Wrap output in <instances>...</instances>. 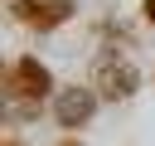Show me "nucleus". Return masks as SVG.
<instances>
[{"instance_id": "obj_1", "label": "nucleus", "mask_w": 155, "mask_h": 146, "mask_svg": "<svg viewBox=\"0 0 155 146\" xmlns=\"http://www.w3.org/2000/svg\"><path fill=\"white\" fill-rule=\"evenodd\" d=\"M5 88H10V97H19V102H39V97L53 88V78H48V68H44L39 58H15Z\"/></svg>"}, {"instance_id": "obj_2", "label": "nucleus", "mask_w": 155, "mask_h": 146, "mask_svg": "<svg viewBox=\"0 0 155 146\" xmlns=\"http://www.w3.org/2000/svg\"><path fill=\"white\" fill-rule=\"evenodd\" d=\"M15 15L24 19V24H39V29H53V24H63L68 15H73V5L68 0H15Z\"/></svg>"}, {"instance_id": "obj_3", "label": "nucleus", "mask_w": 155, "mask_h": 146, "mask_svg": "<svg viewBox=\"0 0 155 146\" xmlns=\"http://www.w3.org/2000/svg\"><path fill=\"white\" fill-rule=\"evenodd\" d=\"M92 107H97V97H92L87 88H63L58 102H53V117H58L63 127H82V122L92 117Z\"/></svg>"}, {"instance_id": "obj_4", "label": "nucleus", "mask_w": 155, "mask_h": 146, "mask_svg": "<svg viewBox=\"0 0 155 146\" xmlns=\"http://www.w3.org/2000/svg\"><path fill=\"white\" fill-rule=\"evenodd\" d=\"M97 73H102L97 83H102V92H107V97H131V92H136V68H131V63L102 58V63H97Z\"/></svg>"}, {"instance_id": "obj_5", "label": "nucleus", "mask_w": 155, "mask_h": 146, "mask_svg": "<svg viewBox=\"0 0 155 146\" xmlns=\"http://www.w3.org/2000/svg\"><path fill=\"white\" fill-rule=\"evenodd\" d=\"M145 19H155V0H145Z\"/></svg>"}, {"instance_id": "obj_6", "label": "nucleus", "mask_w": 155, "mask_h": 146, "mask_svg": "<svg viewBox=\"0 0 155 146\" xmlns=\"http://www.w3.org/2000/svg\"><path fill=\"white\" fill-rule=\"evenodd\" d=\"M5 146H19V141H5Z\"/></svg>"}, {"instance_id": "obj_7", "label": "nucleus", "mask_w": 155, "mask_h": 146, "mask_svg": "<svg viewBox=\"0 0 155 146\" xmlns=\"http://www.w3.org/2000/svg\"><path fill=\"white\" fill-rule=\"evenodd\" d=\"M63 146H78V141H63Z\"/></svg>"}]
</instances>
